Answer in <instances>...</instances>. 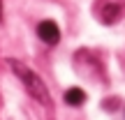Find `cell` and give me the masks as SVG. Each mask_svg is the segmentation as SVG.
<instances>
[{
    "mask_svg": "<svg viewBox=\"0 0 125 120\" xmlns=\"http://www.w3.org/2000/svg\"><path fill=\"white\" fill-rule=\"evenodd\" d=\"M7 65L12 67L14 76H16L19 81L23 83V88H26V92L30 95L32 99H37V102L42 104V106L51 109V95H49V88H46V83L40 79V74H35V72L30 69V67L26 65V62H19V60H7Z\"/></svg>",
    "mask_w": 125,
    "mask_h": 120,
    "instance_id": "cell-1",
    "label": "cell"
},
{
    "mask_svg": "<svg viewBox=\"0 0 125 120\" xmlns=\"http://www.w3.org/2000/svg\"><path fill=\"white\" fill-rule=\"evenodd\" d=\"M37 35H40V39L44 42V44H58L60 28L56 26L53 21H42L40 26H37Z\"/></svg>",
    "mask_w": 125,
    "mask_h": 120,
    "instance_id": "cell-2",
    "label": "cell"
},
{
    "mask_svg": "<svg viewBox=\"0 0 125 120\" xmlns=\"http://www.w3.org/2000/svg\"><path fill=\"white\" fill-rule=\"evenodd\" d=\"M65 102L70 104V106H81V104L86 102V92L81 88H70L65 92Z\"/></svg>",
    "mask_w": 125,
    "mask_h": 120,
    "instance_id": "cell-3",
    "label": "cell"
},
{
    "mask_svg": "<svg viewBox=\"0 0 125 120\" xmlns=\"http://www.w3.org/2000/svg\"><path fill=\"white\" fill-rule=\"evenodd\" d=\"M121 16V7H118V5H104V9H102V21L104 23H114L116 21V18Z\"/></svg>",
    "mask_w": 125,
    "mask_h": 120,
    "instance_id": "cell-4",
    "label": "cell"
},
{
    "mask_svg": "<svg viewBox=\"0 0 125 120\" xmlns=\"http://www.w3.org/2000/svg\"><path fill=\"white\" fill-rule=\"evenodd\" d=\"M0 21H2V0H0Z\"/></svg>",
    "mask_w": 125,
    "mask_h": 120,
    "instance_id": "cell-5",
    "label": "cell"
}]
</instances>
